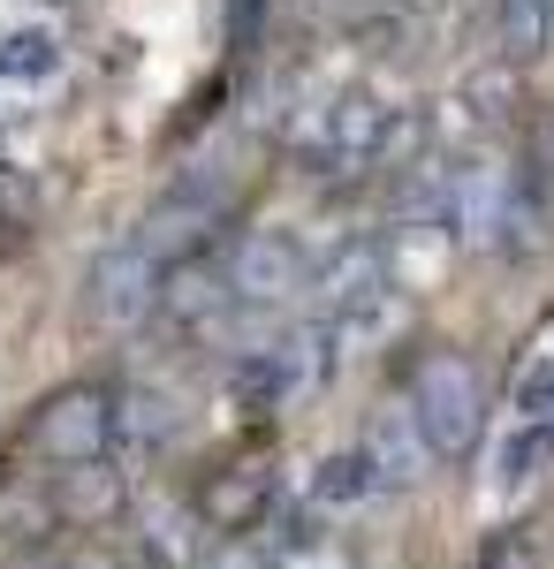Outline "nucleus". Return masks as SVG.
I'll return each instance as SVG.
<instances>
[{"label": "nucleus", "mask_w": 554, "mask_h": 569, "mask_svg": "<svg viewBox=\"0 0 554 569\" xmlns=\"http://www.w3.org/2000/svg\"><path fill=\"white\" fill-rule=\"evenodd\" d=\"M532 220L524 206V176L510 160H456V182H448V243L464 251H510L516 228Z\"/></svg>", "instance_id": "nucleus-4"}, {"label": "nucleus", "mask_w": 554, "mask_h": 569, "mask_svg": "<svg viewBox=\"0 0 554 569\" xmlns=\"http://www.w3.org/2000/svg\"><path fill=\"white\" fill-rule=\"evenodd\" d=\"M494 46H502V61H540L554 46V8L547 0H494Z\"/></svg>", "instance_id": "nucleus-14"}, {"label": "nucleus", "mask_w": 554, "mask_h": 569, "mask_svg": "<svg viewBox=\"0 0 554 569\" xmlns=\"http://www.w3.org/2000/svg\"><path fill=\"white\" fill-rule=\"evenodd\" d=\"M115 509H122V471L115 463L53 471V517H61V531H99Z\"/></svg>", "instance_id": "nucleus-12"}, {"label": "nucleus", "mask_w": 554, "mask_h": 569, "mask_svg": "<svg viewBox=\"0 0 554 569\" xmlns=\"http://www.w3.org/2000/svg\"><path fill=\"white\" fill-rule=\"evenodd\" d=\"M8 569H61V555H53V547H31V555H16Z\"/></svg>", "instance_id": "nucleus-17"}, {"label": "nucleus", "mask_w": 554, "mask_h": 569, "mask_svg": "<svg viewBox=\"0 0 554 569\" xmlns=\"http://www.w3.org/2000/svg\"><path fill=\"white\" fill-rule=\"evenodd\" d=\"M220 213H228V176H220V168H182V176L145 206L137 236L152 243L160 266H175V259H190V251H206V236L220 228Z\"/></svg>", "instance_id": "nucleus-6"}, {"label": "nucleus", "mask_w": 554, "mask_h": 569, "mask_svg": "<svg viewBox=\"0 0 554 569\" xmlns=\"http://www.w3.org/2000/svg\"><path fill=\"white\" fill-rule=\"evenodd\" d=\"M214 569H274V562H266V555H258V547H228V555H220Z\"/></svg>", "instance_id": "nucleus-16"}, {"label": "nucleus", "mask_w": 554, "mask_h": 569, "mask_svg": "<svg viewBox=\"0 0 554 569\" xmlns=\"http://www.w3.org/2000/svg\"><path fill=\"white\" fill-rule=\"evenodd\" d=\"M115 418H122V388L69 380V388L39 395L23 440H31V456H39L46 471H77V463H107L115 456Z\"/></svg>", "instance_id": "nucleus-3"}, {"label": "nucleus", "mask_w": 554, "mask_h": 569, "mask_svg": "<svg viewBox=\"0 0 554 569\" xmlns=\"http://www.w3.org/2000/svg\"><path fill=\"white\" fill-rule=\"evenodd\" d=\"M228 289H236V305H281V297H297L304 289V236L289 220L244 228L236 251H228Z\"/></svg>", "instance_id": "nucleus-9"}, {"label": "nucleus", "mask_w": 554, "mask_h": 569, "mask_svg": "<svg viewBox=\"0 0 554 569\" xmlns=\"http://www.w3.org/2000/svg\"><path fill=\"white\" fill-rule=\"evenodd\" d=\"M311 493H319L327 509H365V501H380V486H373V471H365V456H357V448L327 456V463H319V479H311Z\"/></svg>", "instance_id": "nucleus-15"}, {"label": "nucleus", "mask_w": 554, "mask_h": 569, "mask_svg": "<svg viewBox=\"0 0 554 569\" xmlns=\"http://www.w3.org/2000/svg\"><path fill=\"white\" fill-rule=\"evenodd\" d=\"M228 311H236V289H228V251H214V243H206V251H190V259L168 266L152 319H160L168 335H182V342H198V335H214Z\"/></svg>", "instance_id": "nucleus-8"}, {"label": "nucleus", "mask_w": 554, "mask_h": 569, "mask_svg": "<svg viewBox=\"0 0 554 569\" xmlns=\"http://www.w3.org/2000/svg\"><path fill=\"white\" fill-rule=\"evenodd\" d=\"M61 77V31H46V23H16L8 39H0V84H23L39 91Z\"/></svg>", "instance_id": "nucleus-13"}, {"label": "nucleus", "mask_w": 554, "mask_h": 569, "mask_svg": "<svg viewBox=\"0 0 554 569\" xmlns=\"http://www.w3.org/2000/svg\"><path fill=\"white\" fill-rule=\"evenodd\" d=\"M357 456H365V471H373L380 493H403V486H418L433 471V448H426V433L410 426V410H403V402H387L380 418L357 433Z\"/></svg>", "instance_id": "nucleus-11"}, {"label": "nucleus", "mask_w": 554, "mask_h": 569, "mask_svg": "<svg viewBox=\"0 0 554 569\" xmlns=\"http://www.w3.org/2000/svg\"><path fill=\"white\" fill-rule=\"evenodd\" d=\"M410 426L426 433L433 463H464L486 440V380L464 350H426L410 365V395H403Z\"/></svg>", "instance_id": "nucleus-2"}, {"label": "nucleus", "mask_w": 554, "mask_h": 569, "mask_svg": "<svg viewBox=\"0 0 554 569\" xmlns=\"http://www.w3.org/2000/svg\"><path fill=\"white\" fill-rule=\"evenodd\" d=\"M311 380H319V335H281V342H258L228 365V402L251 410V418H274Z\"/></svg>", "instance_id": "nucleus-7"}, {"label": "nucleus", "mask_w": 554, "mask_h": 569, "mask_svg": "<svg viewBox=\"0 0 554 569\" xmlns=\"http://www.w3.org/2000/svg\"><path fill=\"white\" fill-rule=\"evenodd\" d=\"M266 509H274V456H266V448L228 456V463L206 471V486H198V517L214 531H251Z\"/></svg>", "instance_id": "nucleus-10"}, {"label": "nucleus", "mask_w": 554, "mask_h": 569, "mask_svg": "<svg viewBox=\"0 0 554 569\" xmlns=\"http://www.w3.org/2000/svg\"><path fill=\"white\" fill-rule=\"evenodd\" d=\"M547 8H554V0H547Z\"/></svg>", "instance_id": "nucleus-18"}, {"label": "nucleus", "mask_w": 554, "mask_h": 569, "mask_svg": "<svg viewBox=\"0 0 554 569\" xmlns=\"http://www.w3.org/2000/svg\"><path fill=\"white\" fill-rule=\"evenodd\" d=\"M160 281H168V266L152 259V243L129 228L115 236L85 273V327L91 335H129V327H145L152 305H160Z\"/></svg>", "instance_id": "nucleus-5"}, {"label": "nucleus", "mask_w": 554, "mask_h": 569, "mask_svg": "<svg viewBox=\"0 0 554 569\" xmlns=\"http://www.w3.org/2000/svg\"><path fill=\"white\" fill-rule=\"evenodd\" d=\"M403 152V107L373 84H349L335 99L311 107V122H297V160H311V176H365L387 168Z\"/></svg>", "instance_id": "nucleus-1"}]
</instances>
